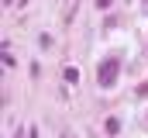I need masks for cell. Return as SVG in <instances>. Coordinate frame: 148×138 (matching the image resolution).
Listing matches in <instances>:
<instances>
[{
  "label": "cell",
  "mask_w": 148,
  "mask_h": 138,
  "mask_svg": "<svg viewBox=\"0 0 148 138\" xmlns=\"http://www.w3.org/2000/svg\"><path fill=\"white\" fill-rule=\"evenodd\" d=\"M117 72H121V59H117V55H110V59H103V62H100V69H97V83H100L103 90H110L114 83H117Z\"/></svg>",
  "instance_id": "6da1fadb"
},
{
  "label": "cell",
  "mask_w": 148,
  "mask_h": 138,
  "mask_svg": "<svg viewBox=\"0 0 148 138\" xmlns=\"http://www.w3.org/2000/svg\"><path fill=\"white\" fill-rule=\"evenodd\" d=\"M62 76H66V83H79V69H76V66H66Z\"/></svg>",
  "instance_id": "7a4b0ae2"
},
{
  "label": "cell",
  "mask_w": 148,
  "mask_h": 138,
  "mask_svg": "<svg viewBox=\"0 0 148 138\" xmlns=\"http://www.w3.org/2000/svg\"><path fill=\"white\" fill-rule=\"evenodd\" d=\"M107 131H110V135L121 131V121H117V117H107Z\"/></svg>",
  "instance_id": "3957f363"
},
{
  "label": "cell",
  "mask_w": 148,
  "mask_h": 138,
  "mask_svg": "<svg viewBox=\"0 0 148 138\" xmlns=\"http://www.w3.org/2000/svg\"><path fill=\"white\" fill-rule=\"evenodd\" d=\"M114 0H97V7H100V10H103V7H110Z\"/></svg>",
  "instance_id": "277c9868"
},
{
  "label": "cell",
  "mask_w": 148,
  "mask_h": 138,
  "mask_svg": "<svg viewBox=\"0 0 148 138\" xmlns=\"http://www.w3.org/2000/svg\"><path fill=\"white\" fill-rule=\"evenodd\" d=\"M28 138H38V131H35V128H31V131H28Z\"/></svg>",
  "instance_id": "5b68a950"
},
{
  "label": "cell",
  "mask_w": 148,
  "mask_h": 138,
  "mask_svg": "<svg viewBox=\"0 0 148 138\" xmlns=\"http://www.w3.org/2000/svg\"><path fill=\"white\" fill-rule=\"evenodd\" d=\"M62 138H69V135H62Z\"/></svg>",
  "instance_id": "8992f818"
}]
</instances>
